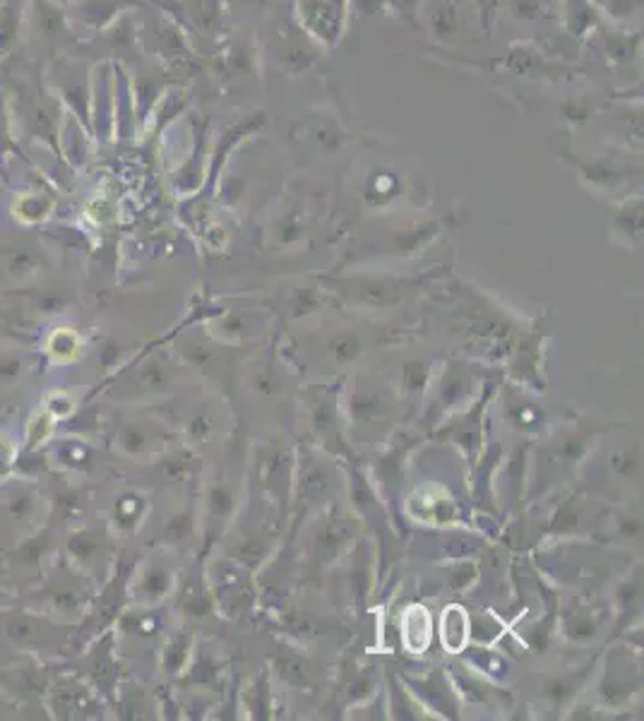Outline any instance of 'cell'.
<instances>
[{
  "instance_id": "obj_1",
  "label": "cell",
  "mask_w": 644,
  "mask_h": 721,
  "mask_svg": "<svg viewBox=\"0 0 644 721\" xmlns=\"http://www.w3.org/2000/svg\"><path fill=\"white\" fill-rule=\"evenodd\" d=\"M347 0H298L300 22L325 44H335L345 27Z\"/></svg>"
},
{
  "instance_id": "obj_2",
  "label": "cell",
  "mask_w": 644,
  "mask_h": 721,
  "mask_svg": "<svg viewBox=\"0 0 644 721\" xmlns=\"http://www.w3.org/2000/svg\"><path fill=\"white\" fill-rule=\"evenodd\" d=\"M431 632H433V624L426 606L419 604L409 606L402 618V640L409 652L423 655L428 645H431Z\"/></svg>"
},
{
  "instance_id": "obj_3",
  "label": "cell",
  "mask_w": 644,
  "mask_h": 721,
  "mask_svg": "<svg viewBox=\"0 0 644 721\" xmlns=\"http://www.w3.org/2000/svg\"><path fill=\"white\" fill-rule=\"evenodd\" d=\"M440 635H442V645L450 652H462L469 642V618L464 614L462 606H448L446 614H442V624H440Z\"/></svg>"
}]
</instances>
